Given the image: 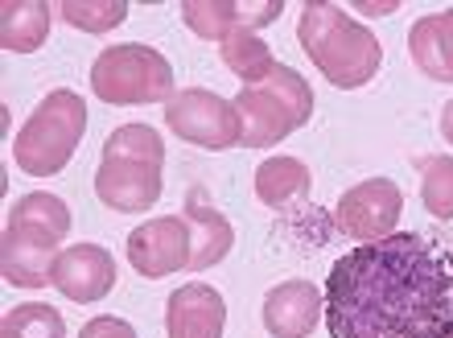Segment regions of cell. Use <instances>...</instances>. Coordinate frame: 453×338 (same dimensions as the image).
<instances>
[{
	"label": "cell",
	"mask_w": 453,
	"mask_h": 338,
	"mask_svg": "<svg viewBox=\"0 0 453 338\" xmlns=\"http://www.w3.org/2000/svg\"><path fill=\"white\" fill-rule=\"evenodd\" d=\"M322 297L330 338H453V248L420 231L355 243Z\"/></svg>",
	"instance_id": "6da1fadb"
},
{
	"label": "cell",
	"mask_w": 453,
	"mask_h": 338,
	"mask_svg": "<svg viewBox=\"0 0 453 338\" xmlns=\"http://www.w3.org/2000/svg\"><path fill=\"white\" fill-rule=\"evenodd\" d=\"M297 37L326 83L342 87V91L367 87L383 62L380 37L355 17H346L338 4H318V0L301 4Z\"/></svg>",
	"instance_id": "7a4b0ae2"
},
{
	"label": "cell",
	"mask_w": 453,
	"mask_h": 338,
	"mask_svg": "<svg viewBox=\"0 0 453 338\" xmlns=\"http://www.w3.org/2000/svg\"><path fill=\"white\" fill-rule=\"evenodd\" d=\"M235 111L243 120V141L239 145L251 149L280 145L288 133H297L301 124L313 116V91L293 66L276 62L273 74H264L260 83L239 91Z\"/></svg>",
	"instance_id": "3957f363"
},
{
	"label": "cell",
	"mask_w": 453,
	"mask_h": 338,
	"mask_svg": "<svg viewBox=\"0 0 453 338\" xmlns=\"http://www.w3.org/2000/svg\"><path fill=\"white\" fill-rule=\"evenodd\" d=\"M87 133V104L74 91H50L17 133L12 157L29 178H54Z\"/></svg>",
	"instance_id": "277c9868"
},
{
	"label": "cell",
	"mask_w": 453,
	"mask_h": 338,
	"mask_svg": "<svg viewBox=\"0 0 453 338\" xmlns=\"http://www.w3.org/2000/svg\"><path fill=\"white\" fill-rule=\"evenodd\" d=\"M91 91L96 99L124 108V104H157L173 99V66L161 50L128 42V46H108L91 62Z\"/></svg>",
	"instance_id": "5b68a950"
},
{
	"label": "cell",
	"mask_w": 453,
	"mask_h": 338,
	"mask_svg": "<svg viewBox=\"0 0 453 338\" xmlns=\"http://www.w3.org/2000/svg\"><path fill=\"white\" fill-rule=\"evenodd\" d=\"M165 124L181 141L198 149H231L243 141V120L235 99H223L206 87H186L165 104Z\"/></svg>",
	"instance_id": "8992f818"
},
{
	"label": "cell",
	"mask_w": 453,
	"mask_h": 338,
	"mask_svg": "<svg viewBox=\"0 0 453 338\" xmlns=\"http://www.w3.org/2000/svg\"><path fill=\"white\" fill-rule=\"evenodd\" d=\"M66 240L62 231L34 223V219L9 215L4 240H0V268L4 280L17 289H46L54 285V265H58V243Z\"/></svg>",
	"instance_id": "52a82bcc"
},
{
	"label": "cell",
	"mask_w": 453,
	"mask_h": 338,
	"mask_svg": "<svg viewBox=\"0 0 453 338\" xmlns=\"http://www.w3.org/2000/svg\"><path fill=\"white\" fill-rule=\"evenodd\" d=\"M400 211H404V194L392 178H367L350 186V190L338 198L334 206V223L346 240L355 243H375L395 235V223H400Z\"/></svg>",
	"instance_id": "ba28073f"
},
{
	"label": "cell",
	"mask_w": 453,
	"mask_h": 338,
	"mask_svg": "<svg viewBox=\"0 0 453 338\" xmlns=\"http://www.w3.org/2000/svg\"><path fill=\"white\" fill-rule=\"evenodd\" d=\"M128 265L141 277L157 280L190 265V223L181 215L149 219L128 235Z\"/></svg>",
	"instance_id": "9c48e42d"
},
{
	"label": "cell",
	"mask_w": 453,
	"mask_h": 338,
	"mask_svg": "<svg viewBox=\"0 0 453 338\" xmlns=\"http://www.w3.org/2000/svg\"><path fill=\"white\" fill-rule=\"evenodd\" d=\"M285 12L280 0H186L181 4V21L190 25L198 37L206 42H223V37L239 34V29H260V25H273L276 17Z\"/></svg>",
	"instance_id": "30bf717a"
},
{
	"label": "cell",
	"mask_w": 453,
	"mask_h": 338,
	"mask_svg": "<svg viewBox=\"0 0 453 338\" xmlns=\"http://www.w3.org/2000/svg\"><path fill=\"white\" fill-rule=\"evenodd\" d=\"M116 285V260L108 248L99 243H71L62 248L58 265H54V289L79 305H91L108 297Z\"/></svg>",
	"instance_id": "8fae6325"
},
{
	"label": "cell",
	"mask_w": 453,
	"mask_h": 338,
	"mask_svg": "<svg viewBox=\"0 0 453 338\" xmlns=\"http://www.w3.org/2000/svg\"><path fill=\"white\" fill-rule=\"evenodd\" d=\"M96 194L104 206L124 211V215L153 211L157 198H161V165L104 157V165L96 169Z\"/></svg>",
	"instance_id": "7c38bea8"
},
{
	"label": "cell",
	"mask_w": 453,
	"mask_h": 338,
	"mask_svg": "<svg viewBox=\"0 0 453 338\" xmlns=\"http://www.w3.org/2000/svg\"><path fill=\"white\" fill-rule=\"evenodd\" d=\"M326 314V297L313 280H280L264 297V330L273 338H310Z\"/></svg>",
	"instance_id": "4fadbf2b"
},
{
	"label": "cell",
	"mask_w": 453,
	"mask_h": 338,
	"mask_svg": "<svg viewBox=\"0 0 453 338\" xmlns=\"http://www.w3.org/2000/svg\"><path fill=\"white\" fill-rule=\"evenodd\" d=\"M226 326V302L223 293L203 285V280H190L173 289L165 305V334L169 338H223Z\"/></svg>",
	"instance_id": "5bb4252c"
},
{
	"label": "cell",
	"mask_w": 453,
	"mask_h": 338,
	"mask_svg": "<svg viewBox=\"0 0 453 338\" xmlns=\"http://www.w3.org/2000/svg\"><path fill=\"white\" fill-rule=\"evenodd\" d=\"M181 219L190 223V273H203V268H215L231 248H235V227L223 219L211 198H206V186H190L186 194V211Z\"/></svg>",
	"instance_id": "9a60e30c"
},
{
	"label": "cell",
	"mask_w": 453,
	"mask_h": 338,
	"mask_svg": "<svg viewBox=\"0 0 453 338\" xmlns=\"http://www.w3.org/2000/svg\"><path fill=\"white\" fill-rule=\"evenodd\" d=\"M408 54L433 83H453V9L429 12L408 29Z\"/></svg>",
	"instance_id": "2e32d148"
},
{
	"label": "cell",
	"mask_w": 453,
	"mask_h": 338,
	"mask_svg": "<svg viewBox=\"0 0 453 338\" xmlns=\"http://www.w3.org/2000/svg\"><path fill=\"white\" fill-rule=\"evenodd\" d=\"M54 4L46 0H4L0 4V42L12 54H34L50 34Z\"/></svg>",
	"instance_id": "e0dca14e"
},
{
	"label": "cell",
	"mask_w": 453,
	"mask_h": 338,
	"mask_svg": "<svg viewBox=\"0 0 453 338\" xmlns=\"http://www.w3.org/2000/svg\"><path fill=\"white\" fill-rule=\"evenodd\" d=\"M310 165L297 157H268L256 169V198L273 211H285V206L301 203L310 194Z\"/></svg>",
	"instance_id": "ac0fdd59"
},
{
	"label": "cell",
	"mask_w": 453,
	"mask_h": 338,
	"mask_svg": "<svg viewBox=\"0 0 453 338\" xmlns=\"http://www.w3.org/2000/svg\"><path fill=\"white\" fill-rule=\"evenodd\" d=\"M219 50H223V62L231 66V74H235V79H243V87L260 83L264 74H273V66H276L273 50L264 46L251 29H239V34L223 37V42H219Z\"/></svg>",
	"instance_id": "d6986e66"
},
{
	"label": "cell",
	"mask_w": 453,
	"mask_h": 338,
	"mask_svg": "<svg viewBox=\"0 0 453 338\" xmlns=\"http://www.w3.org/2000/svg\"><path fill=\"white\" fill-rule=\"evenodd\" d=\"M104 157L119 161H144V165H161L165 161V141L157 136L149 124H124L104 141Z\"/></svg>",
	"instance_id": "ffe728a7"
},
{
	"label": "cell",
	"mask_w": 453,
	"mask_h": 338,
	"mask_svg": "<svg viewBox=\"0 0 453 338\" xmlns=\"http://www.w3.org/2000/svg\"><path fill=\"white\" fill-rule=\"evenodd\" d=\"M0 338H66V322H62V314L46 302L12 305L9 314H4Z\"/></svg>",
	"instance_id": "44dd1931"
},
{
	"label": "cell",
	"mask_w": 453,
	"mask_h": 338,
	"mask_svg": "<svg viewBox=\"0 0 453 338\" xmlns=\"http://www.w3.org/2000/svg\"><path fill=\"white\" fill-rule=\"evenodd\" d=\"M58 17L74 29H87V34H108L128 17V4L124 0H62Z\"/></svg>",
	"instance_id": "7402d4cb"
},
{
	"label": "cell",
	"mask_w": 453,
	"mask_h": 338,
	"mask_svg": "<svg viewBox=\"0 0 453 338\" xmlns=\"http://www.w3.org/2000/svg\"><path fill=\"white\" fill-rule=\"evenodd\" d=\"M420 203L437 219H453V157H429L420 169Z\"/></svg>",
	"instance_id": "603a6c76"
},
{
	"label": "cell",
	"mask_w": 453,
	"mask_h": 338,
	"mask_svg": "<svg viewBox=\"0 0 453 338\" xmlns=\"http://www.w3.org/2000/svg\"><path fill=\"white\" fill-rule=\"evenodd\" d=\"M79 338H136V330H132L124 318L99 314V318H91V322L79 330Z\"/></svg>",
	"instance_id": "cb8c5ba5"
},
{
	"label": "cell",
	"mask_w": 453,
	"mask_h": 338,
	"mask_svg": "<svg viewBox=\"0 0 453 338\" xmlns=\"http://www.w3.org/2000/svg\"><path fill=\"white\" fill-rule=\"evenodd\" d=\"M441 136H445V141H449V145H453V99H449V104H445V108H441Z\"/></svg>",
	"instance_id": "d4e9b609"
}]
</instances>
